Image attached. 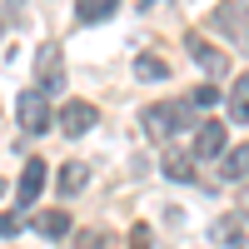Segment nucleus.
Listing matches in <instances>:
<instances>
[{"label": "nucleus", "mask_w": 249, "mask_h": 249, "mask_svg": "<svg viewBox=\"0 0 249 249\" xmlns=\"http://www.w3.org/2000/svg\"><path fill=\"white\" fill-rule=\"evenodd\" d=\"M184 120H190L184 100H160V105H150V110H144V120H140V124H144V135H150V140H170Z\"/></svg>", "instance_id": "obj_1"}, {"label": "nucleus", "mask_w": 249, "mask_h": 249, "mask_svg": "<svg viewBox=\"0 0 249 249\" xmlns=\"http://www.w3.org/2000/svg\"><path fill=\"white\" fill-rule=\"evenodd\" d=\"M35 80H40V95H50V90L65 85V70H60V45H55V40L40 45V55H35Z\"/></svg>", "instance_id": "obj_2"}, {"label": "nucleus", "mask_w": 249, "mask_h": 249, "mask_svg": "<svg viewBox=\"0 0 249 249\" xmlns=\"http://www.w3.org/2000/svg\"><path fill=\"white\" fill-rule=\"evenodd\" d=\"M20 124H25L30 135H45V130H50V105H45V95H40V90H25V95H20Z\"/></svg>", "instance_id": "obj_3"}, {"label": "nucleus", "mask_w": 249, "mask_h": 249, "mask_svg": "<svg viewBox=\"0 0 249 249\" xmlns=\"http://www.w3.org/2000/svg\"><path fill=\"white\" fill-rule=\"evenodd\" d=\"M224 140H230V130H224L219 120H204L195 130V160H219L224 155Z\"/></svg>", "instance_id": "obj_4"}, {"label": "nucleus", "mask_w": 249, "mask_h": 249, "mask_svg": "<svg viewBox=\"0 0 249 249\" xmlns=\"http://www.w3.org/2000/svg\"><path fill=\"white\" fill-rule=\"evenodd\" d=\"M40 190H45V160H30L25 170H20V184H15V199L25 204V210H30V204L40 199Z\"/></svg>", "instance_id": "obj_5"}, {"label": "nucleus", "mask_w": 249, "mask_h": 249, "mask_svg": "<svg viewBox=\"0 0 249 249\" xmlns=\"http://www.w3.org/2000/svg\"><path fill=\"white\" fill-rule=\"evenodd\" d=\"M184 45H190V55H195L199 65H204V75H230V55H224V50H214L210 40L190 35V40H184Z\"/></svg>", "instance_id": "obj_6"}, {"label": "nucleus", "mask_w": 249, "mask_h": 249, "mask_svg": "<svg viewBox=\"0 0 249 249\" xmlns=\"http://www.w3.org/2000/svg\"><path fill=\"white\" fill-rule=\"evenodd\" d=\"M95 105H85V100H70L65 110H60V130L65 135H85V130H95Z\"/></svg>", "instance_id": "obj_7"}, {"label": "nucleus", "mask_w": 249, "mask_h": 249, "mask_svg": "<svg viewBox=\"0 0 249 249\" xmlns=\"http://www.w3.org/2000/svg\"><path fill=\"white\" fill-rule=\"evenodd\" d=\"M164 175L179 179V184H195V155H184V150H164Z\"/></svg>", "instance_id": "obj_8"}, {"label": "nucleus", "mask_w": 249, "mask_h": 249, "mask_svg": "<svg viewBox=\"0 0 249 249\" xmlns=\"http://www.w3.org/2000/svg\"><path fill=\"white\" fill-rule=\"evenodd\" d=\"M120 10V0H75V20L80 25H95V20H110Z\"/></svg>", "instance_id": "obj_9"}, {"label": "nucleus", "mask_w": 249, "mask_h": 249, "mask_svg": "<svg viewBox=\"0 0 249 249\" xmlns=\"http://www.w3.org/2000/svg\"><path fill=\"white\" fill-rule=\"evenodd\" d=\"M30 224H35V230L45 234V239H60V234L70 230V214H65V210H40V214H35Z\"/></svg>", "instance_id": "obj_10"}, {"label": "nucleus", "mask_w": 249, "mask_h": 249, "mask_svg": "<svg viewBox=\"0 0 249 249\" xmlns=\"http://www.w3.org/2000/svg\"><path fill=\"white\" fill-rule=\"evenodd\" d=\"M230 120L234 124H249V70L234 80V90H230Z\"/></svg>", "instance_id": "obj_11"}, {"label": "nucleus", "mask_w": 249, "mask_h": 249, "mask_svg": "<svg viewBox=\"0 0 249 249\" xmlns=\"http://www.w3.org/2000/svg\"><path fill=\"white\" fill-rule=\"evenodd\" d=\"M239 179H249V144H234L224 155V184H239Z\"/></svg>", "instance_id": "obj_12"}, {"label": "nucleus", "mask_w": 249, "mask_h": 249, "mask_svg": "<svg viewBox=\"0 0 249 249\" xmlns=\"http://www.w3.org/2000/svg\"><path fill=\"white\" fill-rule=\"evenodd\" d=\"M85 179H90V170L75 160V164H65V170H60V184H55V190L70 199V195H80V190H85Z\"/></svg>", "instance_id": "obj_13"}, {"label": "nucleus", "mask_w": 249, "mask_h": 249, "mask_svg": "<svg viewBox=\"0 0 249 249\" xmlns=\"http://www.w3.org/2000/svg\"><path fill=\"white\" fill-rule=\"evenodd\" d=\"M135 75H140V80H164L170 65H164L160 55H140V60H135Z\"/></svg>", "instance_id": "obj_14"}, {"label": "nucleus", "mask_w": 249, "mask_h": 249, "mask_svg": "<svg viewBox=\"0 0 249 249\" xmlns=\"http://www.w3.org/2000/svg\"><path fill=\"white\" fill-rule=\"evenodd\" d=\"M210 239H214V244H224V249L239 244V219H219L214 230H210Z\"/></svg>", "instance_id": "obj_15"}, {"label": "nucleus", "mask_w": 249, "mask_h": 249, "mask_svg": "<svg viewBox=\"0 0 249 249\" xmlns=\"http://www.w3.org/2000/svg\"><path fill=\"white\" fill-rule=\"evenodd\" d=\"M190 100H195V110H210V105H219V90H214V85H199Z\"/></svg>", "instance_id": "obj_16"}, {"label": "nucleus", "mask_w": 249, "mask_h": 249, "mask_svg": "<svg viewBox=\"0 0 249 249\" xmlns=\"http://www.w3.org/2000/svg\"><path fill=\"white\" fill-rule=\"evenodd\" d=\"M75 249H105V234H100V230H80Z\"/></svg>", "instance_id": "obj_17"}, {"label": "nucleus", "mask_w": 249, "mask_h": 249, "mask_svg": "<svg viewBox=\"0 0 249 249\" xmlns=\"http://www.w3.org/2000/svg\"><path fill=\"white\" fill-rule=\"evenodd\" d=\"M130 244H135V249H155V234L144 230V224H135V234H130Z\"/></svg>", "instance_id": "obj_18"}, {"label": "nucleus", "mask_w": 249, "mask_h": 249, "mask_svg": "<svg viewBox=\"0 0 249 249\" xmlns=\"http://www.w3.org/2000/svg\"><path fill=\"white\" fill-rule=\"evenodd\" d=\"M20 230V214H0V239H10Z\"/></svg>", "instance_id": "obj_19"}, {"label": "nucleus", "mask_w": 249, "mask_h": 249, "mask_svg": "<svg viewBox=\"0 0 249 249\" xmlns=\"http://www.w3.org/2000/svg\"><path fill=\"white\" fill-rule=\"evenodd\" d=\"M230 249H249V239H239V244H230Z\"/></svg>", "instance_id": "obj_20"}, {"label": "nucleus", "mask_w": 249, "mask_h": 249, "mask_svg": "<svg viewBox=\"0 0 249 249\" xmlns=\"http://www.w3.org/2000/svg\"><path fill=\"white\" fill-rule=\"evenodd\" d=\"M0 190H5V184H0Z\"/></svg>", "instance_id": "obj_21"}]
</instances>
